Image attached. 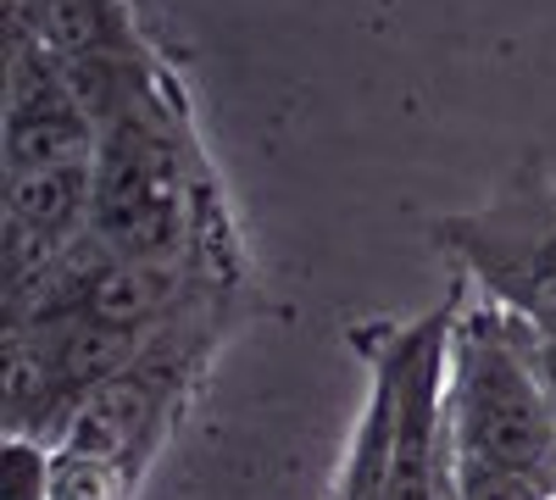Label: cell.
I'll return each instance as SVG.
<instances>
[{
    "label": "cell",
    "mask_w": 556,
    "mask_h": 500,
    "mask_svg": "<svg viewBox=\"0 0 556 500\" xmlns=\"http://www.w3.org/2000/svg\"><path fill=\"white\" fill-rule=\"evenodd\" d=\"M0 201H7V206H0V211H7V222L67 245V240L89 234V206H96V162L7 172Z\"/></svg>",
    "instance_id": "6"
},
{
    "label": "cell",
    "mask_w": 556,
    "mask_h": 500,
    "mask_svg": "<svg viewBox=\"0 0 556 500\" xmlns=\"http://www.w3.org/2000/svg\"><path fill=\"white\" fill-rule=\"evenodd\" d=\"M440 245L484 284L490 306L556 339V190L518 172L484 211L440 222Z\"/></svg>",
    "instance_id": "3"
},
{
    "label": "cell",
    "mask_w": 556,
    "mask_h": 500,
    "mask_svg": "<svg viewBox=\"0 0 556 500\" xmlns=\"http://www.w3.org/2000/svg\"><path fill=\"white\" fill-rule=\"evenodd\" d=\"M23 34L56 62L139 56L123 0H7V39Z\"/></svg>",
    "instance_id": "5"
},
{
    "label": "cell",
    "mask_w": 556,
    "mask_h": 500,
    "mask_svg": "<svg viewBox=\"0 0 556 500\" xmlns=\"http://www.w3.org/2000/svg\"><path fill=\"white\" fill-rule=\"evenodd\" d=\"M0 151H7V172L73 167V162H96V151H101V128L89 123L73 101H62V106H45V112L7 117Z\"/></svg>",
    "instance_id": "8"
},
{
    "label": "cell",
    "mask_w": 556,
    "mask_h": 500,
    "mask_svg": "<svg viewBox=\"0 0 556 500\" xmlns=\"http://www.w3.org/2000/svg\"><path fill=\"white\" fill-rule=\"evenodd\" d=\"M173 400V373L156 368V345L146 350V361L128 373H117L112 384L89 389L56 450H73V457H96V462H123V467H146V457L162 439V412Z\"/></svg>",
    "instance_id": "4"
},
{
    "label": "cell",
    "mask_w": 556,
    "mask_h": 500,
    "mask_svg": "<svg viewBox=\"0 0 556 500\" xmlns=\"http://www.w3.org/2000/svg\"><path fill=\"white\" fill-rule=\"evenodd\" d=\"M523 334H529L534 368H540V379H545V389H551V400H556V339H545V334H534V329H523Z\"/></svg>",
    "instance_id": "12"
},
{
    "label": "cell",
    "mask_w": 556,
    "mask_h": 500,
    "mask_svg": "<svg viewBox=\"0 0 556 500\" xmlns=\"http://www.w3.org/2000/svg\"><path fill=\"white\" fill-rule=\"evenodd\" d=\"M195 162L156 112V89L101 128L89 234L128 261H184L195 245Z\"/></svg>",
    "instance_id": "2"
},
{
    "label": "cell",
    "mask_w": 556,
    "mask_h": 500,
    "mask_svg": "<svg viewBox=\"0 0 556 500\" xmlns=\"http://www.w3.org/2000/svg\"><path fill=\"white\" fill-rule=\"evenodd\" d=\"M134 495H139V467L96 462V457H73V450H56L51 500H134Z\"/></svg>",
    "instance_id": "9"
},
{
    "label": "cell",
    "mask_w": 556,
    "mask_h": 500,
    "mask_svg": "<svg viewBox=\"0 0 556 500\" xmlns=\"http://www.w3.org/2000/svg\"><path fill=\"white\" fill-rule=\"evenodd\" d=\"M445 428L462 467L523 473L556 495V400L513 311L479 306L451 334Z\"/></svg>",
    "instance_id": "1"
},
{
    "label": "cell",
    "mask_w": 556,
    "mask_h": 500,
    "mask_svg": "<svg viewBox=\"0 0 556 500\" xmlns=\"http://www.w3.org/2000/svg\"><path fill=\"white\" fill-rule=\"evenodd\" d=\"M184 284H190V261H128L117 256L84 295V317L134 334H156L162 317L178 306Z\"/></svg>",
    "instance_id": "7"
},
{
    "label": "cell",
    "mask_w": 556,
    "mask_h": 500,
    "mask_svg": "<svg viewBox=\"0 0 556 500\" xmlns=\"http://www.w3.org/2000/svg\"><path fill=\"white\" fill-rule=\"evenodd\" d=\"M456 489L462 500H556L545 484L523 473H501V467H462L456 462Z\"/></svg>",
    "instance_id": "11"
},
{
    "label": "cell",
    "mask_w": 556,
    "mask_h": 500,
    "mask_svg": "<svg viewBox=\"0 0 556 500\" xmlns=\"http://www.w3.org/2000/svg\"><path fill=\"white\" fill-rule=\"evenodd\" d=\"M51 467H56L51 445L7 434V445H0V500H51Z\"/></svg>",
    "instance_id": "10"
}]
</instances>
